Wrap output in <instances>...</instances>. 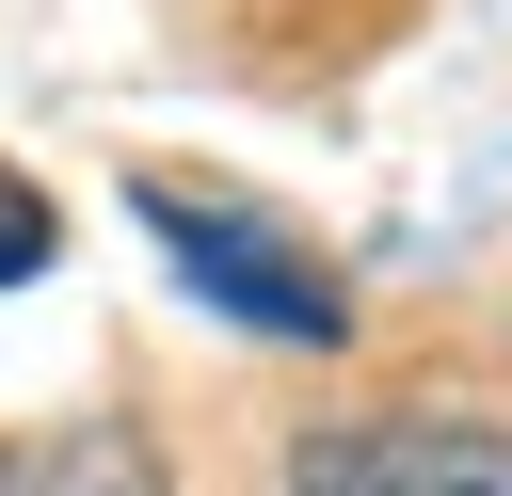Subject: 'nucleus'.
Wrapping results in <instances>:
<instances>
[{
  "mask_svg": "<svg viewBox=\"0 0 512 496\" xmlns=\"http://www.w3.org/2000/svg\"><path fill=\"white\" fill-rule=\"evenodd\" d=\"M144 208V240L224 304V320H256V336H288V352H320V336H352V288L304 256V240H272L256 208H224V192H192V176H144L128 192Z\"/></svg>",
  "mask_w": 512,
  "mask_h": 496,
  "instance_id": "nucleus-1",
  "label": "nucleus"
},
{
  "mask_svg": "<svg viewBox=\"0 0 512 496\" xmlns=\"http://www.w3.org/2000/svg\"><path fill=\"white\" fill-rule=\"evenodd\" d=\"M288 496H512V432L480 416H368L288 464Z\"/></svg>",
  "mask_w": 512,
  "mask_h": 496,
  "instance_id": "nucleus-2",
  "label": "nucleus"
},
{
  "mask_svg": "<svg viewBox=\"0 0 512 496\" xmlns=\"http://www.w3.org/2000/svg\"><path fill=\"white\" fill-rule=\"evenodd\" d=\"M0 496H176V480L128 416H80V432H0Z\"/></svg>",
  "mask_w": 512,
  "mask_h": 496,
  "instance_id": "nucleus-3",
  "label": "nucleus"
},
{
  "mask_svg": "<svg viewBox=\"0 0 512 496\" xmlns=\"http://www.w3.org/2000/svg\"><path fill=\"white\" fill-rule=\"evenodd\" d=\"M48 240H64V224H48V192L0 160V288H32V272H48Z\"/></svg>",
  "mask_w": 512,
  "mask_h": 496,
  "instance_id": "nucleus-4",
  "label": "nucleus"
}]
</instances>
